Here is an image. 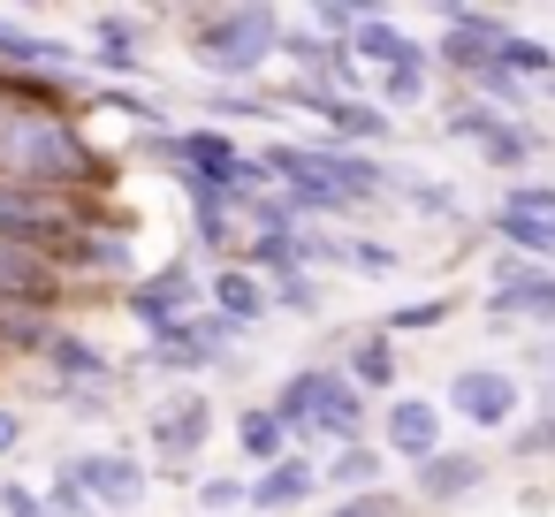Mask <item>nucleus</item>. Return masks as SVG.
Segmentation results:
<instances>
[{
    "mask_svg": "<svg viewBox=\"0 0 555 517\" xmlns=\"http://www.w3.org/2000/svg\"><path fill=\"white\" fill-rule=\"evenodd\" d=\"M0 183L9 191H77V183H100V153L39 100H16L0 92Z\"/></svg>",
    "mask_w": 555,
    "mask_h": 517,
    "instance_id": "nucleus-1",
    "label": "nucleus"
},
{
    "mask_svg": "<svg viewBox=\"0 0 555 517\" xmlns=\"http://www.w3.org/2000/svg\"><path fill=\"white\" fill-rule=\"evenodd\" d=\"M282 16L274 9H221V16H191V54L214 77H259V62L282 47Z\"/></svg>",
    "mask_w": 555,
    "mask_h": 517,
    "instance_id": "nucleus-2",
    "label": "nucleus"
},
{
    "mask_svg": "<svg viewBox=\"0 0 555 517\" xmlns=\"http://www.w3.org/2000/svg\"><path fill=\"white\" fill-rule=\"evenodd\" d=\"M517 403H525V388H517V373H502V365H464V373L449 380V411H456L464 426H509Z\"/></svg>",
    "mask_w": 555,
    "mask_h": 517,
    "instance_id": "nucleus-3",
    "label": "nucleus"
},
{
    "mask_svg": "<svg viewBox=\"0 0 555 517\" xmlns=\"http://www.w3.org/2000/svg\"><path fill=\"white\" fill-rule=\"evenodd\" d=\"M54 305V251L47 244H0V320Z\"/></svg>",
    "mask_w": 555,
    "mask_h": 517,
    "instance_id": "nucleus-4",
    "label": "nucleus"
},
{
    "mask_svg": "<svg viewBox=\"0 0 555 517\" xmlns=\"http://www.w3.org/2000/svg\"><path fill=\"white\" fill-rule=\"evenodd\" d=\"M0 244H47V251H62L69 244V206L47 198V191H9V183H0Z\"/></svg>",
    "mask_w": 555,
    "mask_h": 517,
    "instance_id": "nucleus-5",
    "label": "nucleus"
},
{
    "mask_svg": "<svg viewBox=\"0 0 555 517\" xmlns=\"http://www.w3.org/2000/svg\"><path fill=\"white\" fill-rule=\"evenodd\" d=\"M130 312L153 327V335H176V327H191V312H198V274L176 259V267H160V274H145L138 289H130Z\"/></svg>",
    "mask_w": 555,
    "mask_h": 517,
    "instance_id": "nucleus-6",
    "label": "nucleus"
},
{
    "mask_svg": "<svg viewBox=\"0 0 555 517\" xmlns=\"http://www.w3.org/2000/svg\"><path fill=\"white\" fill-rule=\"evenodd\" d=\"M487 312L555 327V274H547V267H525V259H502V289L487 297Z\"/></svg>",
    "mask_w": 555,
    "mask_h": 517,
    "instance_id": "nucleus-7",
    "label": "nucleus"
},
{
    "mask_svg": "<svg viewBox=\"0 0 555 517\" xmlns=\"http://www.w3.org/2000/svg\"><path fill=\"white\" fill-rule=\"evenodd\" d=\"M206 434H214V411H206V396H191V388H183V396H168V403L153 411V449H160V456H176V464H191Z\"/></svg>",
    "mask_w": 555,
    "mask_h": 517,
    "instance_id": "nucleus-8",
    "label": "nucleus"
},
{
    "mask_svg": "<svg viewBox=\"0 0 555 517\" xmlns=\"http://www.w3.org/2000/svg\"><path fill=\"white\" fill-rule=\"evenodd\" d=\"M69 471L85 479V494H92L100 509H130V502L145 494V464H138V456H122V449H100V456H77Z\"/></svg>",
    "mask_w": 555,
    "mask_h": 517,
    "instance_id": "nucleus-9",
    "label": "nucleus"
},
{
    "mask_svg": "<svg viewBox=\"0 0 555 517\" xmlns=\"http://www.w3.org/2000/svg\"><path fill=\"white\" fill-rule=\"evenodd\" d=\"M39 358L54 365V388H62V396H92V388H107V380H115V365H107L85 335H69V327H54V342H47Z\"/></svg>",
    "mask_w": 555,
    "mask_h": 517,
    "instance_id": "nucleus-10",
    "label": "nucleus"
},
{
    "mask_svg": "<svg viewBox=\"0 0 555 517\" xmlns=\"http://www.w3.org/2000/svg\"><path fill=\"white\" fill-rule=\"evenodd\" d=\"M388 449L411 456V464H434L441 456V411L426 396H396L388 403Z\"/></svg>",
    "mask_w": 555,
    "mask_h": 517,
    "instance_id": "nucleus-11",
    "label": "nucleus"
},
{
    "mask_svg": "<svg viewBox=\"0 0 555 517\" xmlns=\"http://www.w3.org/2000/svg\"><path fill=\"white\" fill-rule=\"evenodd\" d=\"M449 130H456V138H472V145H479L494 168H517V160H532V138H525V130H509L494 107H456V115H449Z\"/></svg>",
    "mask_w": 555,
    "mask_h": 517,
    "instance_id": "nucleus-12",
    "label": "nucleus"
},
{
    "mask_svg": "<svg viewBox=\"0 0 555 517\" xmlns=\"http://www.w3.org/2000/svg\"><path fill=\"white\" fill-rule=\"evenodd\" d=\"M206 297H214V312H221L229 327H259V320H267V305H274V289H267L251 267H221V274L206 282Z\"/></svg>",
    "mask_w": 555,
    "mask_h": 517,
    "instance_id": "nucleus-13",
    "label": "nucleus"
},
{
    "mask_svg": "<svg viewBox=\"0 0 555 517\" xmlns=\"http://www.w3.org/2000/svg\"><path fill=\"white\" fill-rule=\"evenodd\" d=\"M487 479V464H479V449H441L434 464H418V502H464L472 487Z\"/></svg>",
    "mask_w": 555,
    "mask_h": 517,
    "instance_id": "nucleus-14",
    "label": "nucleus"
},
{
    "mask_svg": "<svg viewBox=\"0 0 555 517\" xmlns=\"http://www.w3.org/2000/svg\"><path fill=\"white\" fill-rule=\"evenodd\" d=\"M305 160H312L327 183H343L350 198H373V191H388V168H380L373 153H350V145H305Z\"/></svg>",
    "mask_w": 555,
    "mask_h": 517,
    "instance_id": "nucleus-15",
    "label": "nucleus"
},
{
    "mask_svg": "<svg viewBox=\"0 0 555 517\" xmlns=\"http://www.w3.org/2000/svg\"><path fill=\"white\" fill-rule=\"evenodd\" d=\"M221 342H229V320L214 312V320H191V327L160 335L153 365H168V373H198V365H214V350H221Z\"/></svg>",
    "mask_w": 555,
    "mask_h": 517,
    "instance_id": "nucleus-16",
    "label": "nucleus"
},
{
    "mask_svg": "<svg viewBox=\"0 0 555 517\" xmlns=\"http://www.w3.org/2000/svg\"><path fill=\"white\" fill-rule=\"evenodd\" d=\"M312 494H320V464H312L305 449L282 456L267 479H251V502H259V509H297V502H312Z\"/></svg>",
    "mask_w": 555,
    "mask_h": 517,
    "instance_id": "nucleus-17",
    "label": "nucleus"
},
{
    "mask_svg": "<svg viewBox=\"0 0 555 517\" xmlns=\"http://www.w3.org/2000/svg\"><path fill=\"white\" fill-rule=\"evenodd\" d=\"M320 434H335L343 449H358V426H365V388L358 380H343V373H327V388H320V418H312Z\"/></svg>",
    "mask_w": 555,
    "mask_h": 517,
    "instance_id": "nucleus-18",
    "label": "nucleus"
},
{
    "mask_svg": "<svg viewBox=\"0 0 555 517\" xmlns=\"http://www.w3.org/2000/svg\"><path fill=\"white\" fill-rule=\"evenodd\" d=\"M411 54H418V47H411V39H403V31L388 24V16H365V24H358V39H350V62H380V69H403Z\"/></svg>",
    "mask_w": 555,
    "mask_h": 517,
    "instance_id": "nucleus-19",
    "label": "nucleus"
},
{
    "mask_svg": "<svg viewBox=\"0 0 555 517\" xmlns=\"http://www.w3.org/2000/svg\"><path fill=\"white\" fill-rule=\"evenodd\" d=\"M320 388H327V365H305V373H289V380H282L274 411H282V426H289V434H305V426L320 418Z\"/></svg>",
    "mask_w": 555,
    "mask_h": 517,
    "instance_id": "nucleus-20",
    "label": "nucleus"
},
{
    "mask_svg": "<svg viewBox=\"0 0 555 517\" xmlns=\"http://www.w3.org/2000/svg\"><path fill=\"white\" fill-rule=\"evenodd\" d=\"M236 441H244V456H259V464L274 471V464L289 456V441H297V434H289V426H282V411L267 403V411H244V426H236Z\"/></svg>",
    "mask_w": 555,
    "mask_h": 517,
    "instance_id": "nucleus-21",
    "label": "nucleus"
},
{
    "mask_svg": "<svg viewBox=\"0 0 555 517\" xmlns=\"http://www.w3.org/2000/svg\"><path fill=\"white\" fill-rule=\"evenodd\" d=\"M0 62H9V69H62L69 47L62 39H39V31H16L9 16H0Z\"/></svg>",
    "mask_w": 555,
    "mask_h": 517,
    "instance_id": "nucleus-22",
    "label": "nucleus"
},
{
    "mask_svg": "<svg viewBox=\"0 0 555 517\" xmlns=\"http://www.w3.org/2000/svg\"><path fill=\"white\" fill-rule=\"evenodd\" d=\"M494 236H502L509 251H525V259H547V251H555V221L517 214V206H502V214H494Z\"/></svg>",
    "mask_w": 555,
    "mask_h": 517,
    "instance_id": "nucleus-23",
    "label": "nucleus"
},
{
    "mask_svg": "<svg viewBox=\"0 0 555 517\" xmlns=\"http://www.w3.org/2000/svg\"><path fill=\"white\" fill-rule=\"evenodd\" d=\"M92 62L115 69V77H138V31H130V16H100V54Z\"/></svg>",
    "mask_w": 555,
    "mask_h": 517,
    "instance_id": "nucleus-24",
    "label": "nucleus"
},
{
    "mask_svg": "<svg viewBox=\"0 0 555 517\" xmlns=\"http://www.w3.org/2000/svg\"><path fill=\"white\" fill-rule=\"evenodd\" d=\"M327 122H335V138H358V145H380V138H388V115H380L373 100H343Z\"/></svg>",
    "mask_w": 555,
    "mask_h": 517,
    "instance_id": "nucleus-25",
    "label": "nucleus"
},
{
    "mask_svg": "<svg viewBox=\"0 0 555 517\" xmlns=\"http://www.w3.org/2000/svg\"><path fill=\"white\" fill-rule=\"evenodd\" d=\"M327 479H335V487H350V494H373V487H380V449H365V441H358V449H343V456L327 464Z\"/></svg>",
    "mask_w": 555,
    "mask_h": 517,
    "instance_id": "nucleus-26",
    "label": "nucleus"
},
{
    "mask_svg": "<svg viewBox=\"0 0 555 517\" xmlns=\"http://www.w3.org/2000/svg\"><path fill=\"white\" fill-rule=\"evenodd\" d=\"M494 62H502V69L517 77V85H525V77H547V69H555V54H547L540 39H502V47H494Z\"/></svg>",
    "mask_w": 555,
    "mask_h": 517,
    "instance_id": "nucleus-27",
    "label": "nucleus"
},
{
    "mask_svg": "<svg viewBox=\"0 0 555 517\" xmlns=\"http://www.w3.org/2000/svg\"><path fill=\"white\" fill-rule=\"evenodd\" d=\"M350 380H358V388H388V380H396V350H388L380 335L358 342V350H350Z\"/></svg>",
    "mask_w": 555,
    "mask_h": 517,
    "instance_id": "nucleus-28",
    "label": "nucleus"
},
{
    "mask_svg": "<svg viewBox=\"0 0 555 517\" xmlns=\"http://www.w3.org/2000/svg\"><path fill=\"white\" fill-rule=\"evenodd\" d=\"M380 100H388V107H418V100H426V54H411L403 69H388V77H380Z\"/></svg>",
    "mask_w": 555,
    "mask_h": 517,
    "instance_id": "nucleus-29",
    "label": "nucleus"
},
{
    "mask_svg": "<svg viewBox=\"0 0 555 517\" xmlns=\"http://www.w3.org/2000/svg\"><path fill=\"white\" fill-rule=\"evenodd\" d=\"M274 305L297 312V320H312V312H320V282H312L305 267H289V274H274Z\"/></svg>",
    "mask_w": 555,
    "mask_h": 517,
    "instance_id": "nucleus-30",
    "label": "nucleus"
},
{
    "mask_svg": "<svg viewBox=\"0 0 555 517\" xmlns=\"http://www.w3.org/2000/svg\"><path fill=\"white\" fill-rule=\"evenodd\" d=\"M47 509H54V517H92L100 502H92V494H85V479L62 464V479H47Z\"/></svg>",
    "mask_w": 555,
    "mask_h": 517,
    "instance_id": "nucleus-31",
    "label": "nucleus"
},
{
    "mask_svg": "<svg viewBox=\"0 0 555 517\" xmlns=\"http://www.w3.org/2000/svg\"><path fill=\"white\" fill-rule=\"evenodd\" d=\"M77 267H130V251H122V236H85V244H62Z\"/></svg>",
    "mask_w": 555,
    "mask_h": 517,
    "instance_id": "nucleus-32",
    "label": "nucleus"
},
{
    "mask_svg": "<svg viewBox=\"0 0 555 517\" xmlns=\"http://www.w3.org/2000/svg\"><path fill=\"white\" fill-rule=\"evenodd\" d=\"M198 502H206L214 517H236V502H251V487H244V479H198Z\"/></svg>",
    "mask_w": 555,
    "mask_h": 517,
    "instance_id": "nucleus-33",
    "label": "nucleus"
},
{
    "mask_svg": "<svg viewBox=\"0 0 555 517\" xmlns=\"http://www.w3.org/2000/svg\"><path fill=\"white\" fill-rule=\"evenodd\" d=\"M456 305L449 297H426V305H403V312H388V327H441Z\"/></svg>",
    "mask_w": 555,
    "mask_h": 517,
    "instance_id": "nucleus-34",
    "label": "nucleus"
},
{
    "mask_svg": "<svg viewBox=\"0 0 555 517\" xmlns=\"http://www.w3.org/2000/svg\"><path fill=\"white\" fill-rule=\"evenodd\" d=\"M0 509H9V517H54V509H47V494L16 487V479H0Z\"/></svg>",
    "mask_w": 555,
    "mask_h": 517,
    "instance_id": "nucleus-35",
    "label": "nucleus"
},
{
    "mask_svg": "<svg viewBox=\"0 0 555 517\" xmlns=\"http://www.w3.org/2000/svg\"><path fill=\"white\" fill-rule=\"evenodd\" d=\"M343 267H365V274H396V251H388V244H343Z\"/></svg>",
    "mask_w": 555,
    "mask_h": 517,
    "instance_id": "nucleus-36",
    "label": "nucleus"
},
{
    "mask_svg": "<svg viewBox=\"0 0 555 517\" xmlns=\"http://www.w3.org/2000/svg\"><path fill=\"white\" fill-rule=\"evenodd\" d=\"M509 206H517V214H540V221H555V183H517V191H509Z\"/></svg>",
    "mask_w": 555,
    "mask_h": 517,
    "instance_id": "nucleus-37",
    "label": "nucleus"
},
{
    "mask_svg": "<svg viewBox=\"0 0 555 517\" xmlns=\"http://www.w3.org/2000/svg\"><path fill=\"white\" fill-rule=\"evenodd\" d=\"M396 191H403V198H411L418 214H456V198H449L441 183H396Z\"/></svg>",
    "mask_w": 555,
    "mask_h": 517,
    "instance_id": "nucleus-38",
    "label": "nucleus"
},
{
    "mask_svg": "<svg viewBox=\"0 0 555 517\" xmlns=\"http://www.w3.org/2000/svg\"><path fill=\"white\" fill-rule=\"evenodd\" d=\"M335 517H396V494H380V487H373V494H350Z\"/></svg>",
    "mask_w": 555,
    "mask_h": 517,
    "instance_id": "nucleus-39",
    "label": "nucleus"
},
{
    "mask_svg": "<svg viewBox=\"0 0 555 517\" xmlns=\"http://www.w3.org/2000/svg\"><path fill=\"white\" fill-rule=\"evenodd\" d=\"M214 115H236L244 122V115H267V107L259 100H236V92H214Z\"/></svg>",
    "mask_w": 555,
    "mask_h": 517,
    "instance_id": "nucleus-40",
    "label": "nucleus"
},
{
    "mask_svg": "<svg viewBox=\"0 0 555 517\" xmlns=\"http://www.w3.org/2000/svg\"><path fill=\"white\" fill-rule=\"evenodd\" d=\"M517 449H525V456H540V449H555V418H547V426H525V434H517Z\"/></svg>",
    "mask_w": 555,
    "mask_h": 517,
    "instance_id": "nucleus-41",
    "label": "nucleus"
},
{
    "mask_svg": "<svg viewBox=\"0 0 555 517\" xmlns=\"http://www.w3.org/2000/svg\"><path fill=\"white\" fill-rule=\"evenodd\" d=\"M107 107H115V115H138V122H153V107H145L138 92H107Z\"/></svg>",
    "mask_w": 555,
    "mask_h": 517,
    "instance_id": "nucleus-42",
    "label": "nucleus"
},
{
    "mask_svg": "<svg viewBox=\"0 0 555 517\" xmlns=\"http://www.w3.org/2000/svg\"><path fill=\"white\" fill-rule=\"evenodd\" d=\"M16 441H24V418H16V411H0V456H9Z\"/></svg>",
    "mask_w": 555,
    "mask_h": 517,
    "instance_id": "nucleus-43",
    "label": "nucleus"
}]
</instances>
